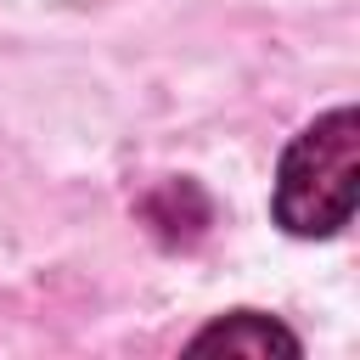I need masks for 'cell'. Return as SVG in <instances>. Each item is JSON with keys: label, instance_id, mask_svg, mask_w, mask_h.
I'll use <instances>...</instances> for the list:
<instances>
[{"label": "cell", "instance_id": "obj_1", "mask_svg": "<svg viewBox=\"0 0 360 360\" xmlns=\"http://www.w3.org/2000/svg\"><path fill=\"white\" fill-rule=\"evenodd\" d=\"M354 202H360V112L332 107L287 141L270 186V219L298 242H326L354 219Z\"/></svg>", "mask_w": 360, "mask_h": 360}, {"label": "cell", "instance_id": "obj_2", "mask_svg": "<svg viewBox=\"0 0 360 360\" xmlns=\"http://www.w3.org/2000/svg\"><path fill=\"white\" fill-rule=\"evenodd\" d=\"M186 349L191 354H248V360H298L304 354L298 332L264 309H231V315L208 321L202 332H191Z\"/></svg>", "mask_w": 360, "mask_h": 360}]
</instances>
